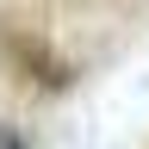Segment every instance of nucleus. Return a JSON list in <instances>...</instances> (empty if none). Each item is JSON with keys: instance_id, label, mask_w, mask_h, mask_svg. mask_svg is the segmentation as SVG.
I'll use <instances>...</instances> for the list:
<instances>
[{"instance_id": "nucleus-1", "label": "nucleus", "mask_w": 149, "mask_h": 149, "mask_svg": "<svg viewBox=\"0 0 149 149\" xmlns=\"http://www.w3.org/2000/svg\"><path fill=\"white\" fill-rule=\"evenodd\" d=\"M0 149H25V137H19L13 124H0Z\"/></svg>"}]
</instances>
